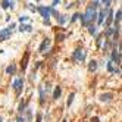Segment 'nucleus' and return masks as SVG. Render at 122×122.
<instances>
[{
    "label": "nucleus",
    "instance_id": "1",
    "mask_svg": "<svg viewBox=\"0 0 122 122\" xmlns=\"http://www.w3.org/2000/svg\"><path fill=\"white\" fill-rule=\"evenodd\" d=\"M15 27V24H12L9 27V28H4L0 31V41H4V40H8V38L12 35V28Z\"/></svg>",
    "mask_w": 122,
    "mask_h": 122
},
{
    "label": "nucleus",
    "instance_id": "2",
    "mask_svg": "<svg viewBox=\"0 0 122 122\" xmlns=\"http://www.w3.org/2000/svg\"><path fill=\"white\" fill-rule=\"evenodd\" d=\"M22 88H24V80H22V78H18V80H15V82H13V90H15V93L18 94V96L21 94Z\"/></svg>",
    "mask_w": 122,
    "mask_h": 122
},
{
    "label": "nucleus",
    "instance_id": "3",
    "mask_svg": "<svg viewBox=\"0 0 122 122\" xmlns=\"http://www.w3.org/2000/svg\"><path fill=\"white\" fill-rule=\"evenodd\" d=\"M50 9H52V6H47V8L46 6H40L37 10L41 13V16L44 19H49V18H50Z\"/></svg>",
    "mask_w": 122,
    "mask_h": 122
},
{
    "label": "nucleus",
    "instance_id": "4",
    "mask_svg": "<svg viewBox=\"0 0 122 122\" xmlns=\"http://www.w3.org/2000/svg\"><path fill=\"white\" fill-rule=\"evenodd\" d=\"M112 62H113L116 66L121 65V49H118V52H116V50H112Z\"/></svg>",
    "mask_w": 122,
    "mask_h": 122
},
{
    "label": "nucleus",
    "instance_id": "5",
    "mask_svg": "<svg viewBox=\"0 0 122 122\" xmlns=\"http://www.w3.org/2000/svg\"><path fill=\"white\" fill-rule=\"evenodd\" d=\"M74 59L75 60H78V62H82V60L85 59V53L82 49H76V50L74 52Z\"/></svg>",
    "mask_w": 122,
    "mask_h": 122
},
{
    "label": "nucleus",
    "instance_id": "6",
    "mask_svg": "<svg viewBox=\"0 0 122 122\" xmlns=\"http://www.w3.org/2000/svg\"><path fill=\"white\" fill-rule=\"evenodd\" d=\"M106 13H107V9H102L100 12L97 13V18H96V19H97V24H99V25L103 24V19L106 18Z\"/></svg>",
    "mask_w": 122,
    "mask_h": 122
},
{
    "label": "nucleus",
    "instance_id": "7",
    "mask_svg": "<svg viewBox=\"0 0 122 122\" xmlns=\"http://www.w3.org/2000/svg\"><path fill=\"white\" fill-rule=\"evenodd\" d=\"M49 47H50V38H44L43 43H41V46L38 47V52L43 53V52L46 50V49H49Z\"/></svg>",
    "mask_w": 122,
    "mask_h": 122
},
{
    "label": "nucleus",
    "instance_id": "8",
    "mask_svg": "<svg viewBox=\"0 0 122 122\" xmlns=\"http://www.w3.org/2000/svg\"><path fill=\"white\" fill-rule=\"evenodd\" d=\"M112 97H113V94L112 93H103V94H100V102H110L112 100Z\"/></svg>",
    "mask_w": 122,
    "mask_h": 122
},
{
    "label": "nucleus",
    "instance_id": "9",
    "mask_svg": "<svg viewBox=\"0 0 122 122\" xmlns=\"http://www.w3.org/2000/svg\"><path fill=\"white\" fill-rule=\"evenodd\" d=\"M107 18H106V27H109L110 24L113 22V10L112 9H107Z\"/></svg>",
    "mask_w": 122,
    "mask_h": 122
},
{
    "label": "nucleus",
    "instance_id": "10",
    "mask_svg": "<svg viewBox=\"0 0 122 122\" xmlns=\"http://www.w3.org/2000/svg\"><path fill=\"white\" fill-rule=\"evenodd\" d=\"M28 57H30V52H27V53H25V56H24V59H22V62H21L22 69H25V68H27V65H28Z\"/></svg>",
    "mask_w": 122,
    "mask_h": 122
},
{
    "label": "nucleus",
    "instance_id": "11",
    "mask_svg": "<svg viewBox=\"0 0 122 122\" xmlns=\"http://www.w3.org/2000/svg\"><path fill=\"white\" fill-rule=\"evenodd\" d=\"M60 94H62V88L56 87V88H54V91H53V99H54V100H57V99L60 97Z\"/></svg>",
    "mask_w": 122,
    "mask_h": 122
},
{
    "label": "nucleus",
    "instance_id": "12",
    "mask_svg": "<svg viewBox=\"0 0 122 122\" xmlns=\"http://www.w3.org/2000/svg\"><path fill=\"white\" fill-rule=\"evenodd\" d=\"M115 27H121V9H118L115 16Z\"/></svg>",
    "mask_w": 122,
    "mask_h": 122
},
{
    "label": "nucleus",
    "instance_id": "13",
    "mask_svg": "<svg viewBox=\"0 0 122 122\" xmlns=\"http://www.w3.org/2000/svg\"><path fill=\"white\" fill-rule=\"evenodd\" d=\"M96 69H97V62H96V60H91V62L88 63V71H90V72H94Z\"/></svg>",
    "mask_w": 122,
    "mask_h": 122
},
{
    "label": "nucleus",
    "instance_id": "14",
    "mask_svg": "<svg viewBox=\"0 0 122 122\" xmlns=\"http://www.w3.org/2000/svg\"><path fill=\"white\" fill-rule=\"evenodd\" d=\"M44 100H46V94H44V87H40V103L44 104Z\"/></svg>",
    "mask_w": 122,
    "mask_h": 122
},
{
    "label": "nucleus",
    "instance_id": "15",
    "mask_svg": "<svg viewBox=\"0 0 122 122\" xmlns=\"http://www.w3.org/2000/svg\"><path fill=\"white\" fill-rule=\"evenodd\" d=\"M66 21H68V18H66L65 15H59V16H57V22H59L60 25H63Z\"/></svg>",
    "mask_w": 122,
    "mask_h": 122
},
{
    "label": "nucleus",
    "instance_id": "16",
    "mask_svg": "<svg viewBox=\"0 0 122 122\" xmlns=\"http://www.w3.org/2000/svg\"><path fill=\"white\" fill-rule=\"evenodd\" d=\"M88 6H91L94 10H97L99 6H100V2H99V0H94V2H91V4H88Z\"/></svg>",
    "mask_w": 122,
    "mask_h": 122
},
{
    "label": "nucleus",
    "instance_id": "17",
    "mask_svg": "<svg viewBox=\"0 0 122 122\" xmlns=\"http://www.w3.org/2000/svg\"><path fill=\"white\" fill-rule=\"evenodd\" d=\"M74 97H75V93H71L69 97H68V100H66V104H68V106H71V104H72V102H74Z\"/></svg>",
    "mask_w": 122,
    "mask_h": 122
},
{
    "label": "nucleus",
    "instance_id": "18",
    "mask_svg": "<svg viewBox=\"0 0 122 122\" xmlns=\"http://www.w3.org/2000/svg\"><path fill=\"white\" fill-rule=\"evenodd\" d=\"M32 30V27L31 25H21L19 27V31L22 32V31H31Z\"/></svg>",
    "mask_w": 122,
    "mask_h": 122
},
{
    "label": "nucleus",
    "instance_id": "19",
    "mask_svg": "<svg viewBox=\"0 0 122 122\" xmlns=\"http://www.w3.org/2000/svg\"><path fill=\"white\" fill-rule=\"evenodd\" d=\"M15 71H16L15 65H10V66H8V69H6V72H8V74H10V75H13V74H15Z\"/></svg>",
    "mask_w": 122,
    "mask_h": 122
},
{
    "label": "nucleus",
    "instance_id": "20",
    "mask_svg": "<svg viewBox=\"0 0 122 122\" xmlns=\"http://www.w3.org/2000/svg\"><path fill=\"white\" fill-rule=\"evenodd\" d=\"M87 27H88V32H90L91 35H94V34H96V27H94L93 24H91V25H87Z\"/></svg>",
    "mask_w": 122,
    "mask_h": 122
},
{
    "label": "nucleus",
    "instance_id": "21",
    "mask_svg": "<svg viewBox=\"0 0 122 122\" xmlns=\"http://www.w3.org/2000/svg\"><path fill=\"white\" fill-rule=\"evenodd\" d=\"M107 71H109V72H113V71H115V66H113V62H112V60L107 62Z\"/></svg>",
    "mask_w": 122,
    "mask_h": 122
},
{
    "label": "nucleus",
    "instance_id": "22",
    "mask_svg": "<svg viewBox=\"0 0 122 122\" xmlns=\"http://www.w3.org/2000/svg\"><path fill=\"white\" fill-rule=\"evenodd\" d=\"M25 107H27V106H25V103L22 102V103L19 104V112H21V113H24V112H25Z\"/></svg>",
    "mask_w": 122,
    "mask_h": 122
},
{
    "label": "nucleus",
    "instance_id": "23",
    "mask_svg": "<svg viewBox=\"0 0 122 122\" xmlns=\"http://www.w3.org/2000/svg\"><path fill=\"white\" fill-rule=\"evenodd\" d=\"M76 19H80V13H75L74 16H72V19H71V22H75Z\"/></svg>",
    "mask_w": 122,
    "mask_h": 122
},
{
    "label": "nucleus",
    "instance_id": "24",
    "mask_svg": "<svg viewBox=\"0 0 122 122\" xmlns=\"http://www.w3.org/2000/svg\"><path fill=\"white\" fill-rule=\"evenodd\" d=\"M103 4H104V6H106V9L110 6V0H103Z\"/></svg>",
    "mask_w": 122,
    "mask_h": 122
},
{
    "label": "nucleus",
    "instance_id": "25",
    "mask_svg": "<svg viewBox=\"0 0 122 122\" xmlns=\"http://www.w3.org/2000/svg\"><path fill=\"white\" fill-rule=\"evenodd\" d=\"M24 21H28V16H19V22H24Z\"/></svg>",
    "mask_w": 122,
    "mask_h": 122
},
{
    "label": "nucleus",
    "instance_id": "26",
    "mask_svg": "<svg viewBox=\"0 0 122 122\" xmlns=\"http://www.w3.org/2000/svg\"><path fill=\"white\" fill-rule=\"evenodd\" d=\"M28 8H30V9L32 10V12H35V10H37V9H35V6H32L31 3H28Z\"/></svg>",
    "mask_w": 122,
    "mask_h": 122
},
{
    "label": "nucleus",
    "instance_id": "27",
    "mask_svg": "<svg viewBox=\"0 0 122 122\" xmlns=\"http://www.w3.org/2000/svg\"><path fill=\"white\" fill-rule=\"evenodd\" d=\"M90 122H100V119L97 118V116H94V118H91V121Z\"/></svg>",
    "mask_w": 122,
    "mask_h": 122
},
{
    "label": "nucleus",
    "instance_id": "28",
    "mask_svg": "<svg viewBox=\"0 0 122 122\" xmlns=\"http://www.w3.org/2000/svg\"><path fill=\"white\" fill-rule=\"evenodd\" d=\"M41 119H43V116L38 113V115H37V122H41Z\"/></svg>",
    "mask_w": 122,
    "mask_h": 122
},
{
    "label": "nucleus",
    "instance_id": "29",
    "mask_svg": "<svg viewBox=\"0 0 122 122\" xmlns=\"http://www.w3.org/2000/svg\"><path fill=\"white\" fill-rule=\"evenodd\" d=\"M16 122H25V121H24V118H18V119H16Z\"/></svg>",
    "mask_w": 122,
    "mask_h": 122
},
{
    "label": "nucleus",
    "instance_id": "30",
    "mask_svg": "<svg viewBox=\"0 0 122 122\" xmlns=\"http://www.w3.org/2000/svg\"><path fill=\"white\" fill-rule=\"evenodd\" d=\"M0 122H2V118H0Z\"/></svg>",
    "mask_w": 122,
    "mask_h": 122
}]
</instances>
